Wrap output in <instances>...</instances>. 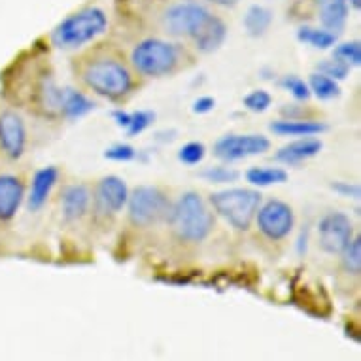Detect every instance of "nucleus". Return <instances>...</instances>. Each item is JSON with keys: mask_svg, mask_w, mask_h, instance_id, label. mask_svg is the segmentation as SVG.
I'll list each match as a JSON object with an SVG mask.
<instances>
[{"mask_svg": "<svg viewBox=\"0 0 361 361\" xmlns=\"http://www.w3.org/2000/svg\"><path fill=\"white\" fill-rule=\"evenodd\" d=\"M80 78L85 87L110 101H121L135 89L133 72L116 55L95 54L87 57L82 63Z\"/></svg>", "mask_w": 361, "mask_h": 361, "instance_id": "nucleus-1", "label": "nucleus"}, {"mask_svg": "<svg viewBox=\"0 0 361 361\" xmlns=\"http://www.w3.org/2000/svg\"><path fill=\"white\" fill-rule=\"evenodd\" d=\"M172 231L184 243H202L214 229V214L199 193L188 191L171 208L166 219Z\"/></svg>", "mask_w": 361, "mask_h": 361, "instance_id": "nucleus-2", "label": "nucleus"}, {"mask_svg": "<svg viewBox=\"0 0 361 361\" xmlns=\"http://www.w3.org/2000/svg\"><path fill=\"white\" fill-rule=\"evenodd\" d=\"M106 29V12L102 8L89 6L63 19L51 32V42L61 49H78L104 35Z\"/></svg>", "mask_w": 361, "mask_h": 361, "instance_id": "nucleus-3", "label": "nucleus"}, {"mask_svg": "<svg viewBox=\"0 0 361 361\" xmlns=\"http://www.w3.org/2000/svg\"><path fill=\"white\" fill-rule=\"evenodd\" d=\"M180 61H182V49L176 44L161 38L140 40L130 51V63L135 71L149 78L169 76L180 66Z\"/></svg>", "mask_w": 361, "mask_h": 361, "instance_id": "nucleus-4", "label": "nucleus"}, {"mask_svg": "<svg viewBox=\"0 0 361 361\" xmlns=\"http://www.w3.org/2000/svg\"><path fill=\"white\" fill-rule=\"evenodd\" d=\"M263 195L257 190L233 188L210 195V204L237 231H248L259 210Z\"/></svg>", "mask_w": 361, "mask_h": 361, "instance_id": "nucleus-5", "label": "nucleus"}, {"mask_svg": "<svg viewBox=\"0 0 361 361\" xmlns=\"http://www.w3.org/2000/svg\"><path fill=\"white\" fill-rule=\"evenodd\" d=\"M125 207L129 212L130 224L137 227H152L169 219L172 202L159 188L140 185L133 193H129Z\"/></svg>", "mask_w": 361, "mask_h": 361, "instance_id": "nucleus-6", "label": "nucleus"}, {"mask_svg": "<svg viewBox=\"0 0 361 361\" xmlns=\"http://www.w3.org/2000/svg\"><path fill=\"white\" fill-rule=\"evenodd\" d=\"M255 224H257L261 235L269 240H284L293 231L295 214L288 202L280 201V199H271L259 207L255 214Z\"/></svg>", "mask_w": 361, "mask_h": 361, "instance_id": "nucleus-7", "label": "nucleus"}, {"mask_svg": "<svg viewBox=\"0 0 361 361\" xmlns=\"http://www.w3.org/2000/svg\"><path fill=\"white\" fill-rule=\"evenodd\" d=\"M210 16H212L210 10L202 6L201 2L182 0V2H176L166 10L165 16H163V25H165L166 32H171V35L190 36L191 38Z\"/></svg>", "mask_w": 361, "mask_h": 361, "instance_id": "nucleus-8", "label": "nucleus"}, {"mask_svg": "<svg viewBox=\"0 0 361 361\" xmlns=\"http://www.w3.org/2000/svg\"><path fill=\"white\" fill-rule=\"evenodd\" d=\"M354 238V224L344 212H327L318 221V246L329 255L341 254Z\"/></svg>", "mask_w": 361, "mask_h": 361, "instance_id": "nucleus-9", "label": "nucleus"}, {"mask_svg": "<svg viewBox=\"0 0 361 361\" xmlns=\"http://www.w3.org/2000/svg\"><path fill=\"white\" fill-rule=\"evenodd\" d=\"M271 140L263 135H225L214 146V155L225 163L246 159L252 155L265 154Z\"/></svg>", "mask_w": 361, "mask_h": 361, "instance_id": "nucleus-10", "label": "nucleus"}, {"mask_svg": "<svg viewBox=\"0 0 361 361\" xmlns=\"http://www.w3.org/2000/svg\"><path fill=\"white\" fill-rule=\"evenodd\" d=\"M27 149V127L16 110L0 112V152L8 159H19Z\"/></svg>", "mask_w": 361, "mask_h": 361, "instance_id": "nucleus-11", "label": "nucleus"}, {"mask_svg": "<svg viewBox=\"0 0 361 361\" xmlns=\"http://www.w3.org/2000/svg\"><path fill=\"white\" fill-rule=\"evenodd\" d=\"M129 199V188L119 176H104L95 190L97 210L102 214L121 212Z\"/></svg>", "mask_w": 361, "mask_h": 361, "instance_id": "nucleus-12", "label": "nucleus"}, {"mask_svg": "<svg viewBox=\"0 0 361 361\" xmlns=\"http://www.w3.org/2000/svg\"><path fill=\"white\" fill-rule=\"evenodd\" d=\"M25 199V185L16 174H0V221H12Z\"/></svg>", "mask_w": 361, "mask_h": 361, "instance_id": "nucleus-13", "label": "nucleus"}, {"mask_svg": "<svg viewBox=\"0 0 361 361\" xmlns=\"http://www.w3.org/2000/svg\"><path fill=\"white\" fill-rule=\"evenodd\" d=\"M57 180H59L57 166H44V169L35 172L32 182H30L29 197H27V208L30 212H38V210L46 207Z\"/></svg>", "mask_w": 361, "mask_h": 361, "instance_id": "nucleus-14", "label": "nucleus"}, {"mask_svg": "<svg viewBox=\"0 0 361 361\" xmlns=\"http://www.w3.org/2000/svg\"><path fill=\"white\" fill-rule=\"evenodd\" d=\"M91 204V191L85 184H72L63 191L61 197V208H63V218L66 221H76L83 218Z\"/></svg>", "mask_w": 361, "mask_h": 361, "instance_id": "nucleus-15", "label": "nucleus"}, {"mask_svg": "<svg viewBox=\"0 0 361 361\" xmlns=\"http://www.w3.org/2000/svg\"><path fill=\"white\" fill-rule=\"evenodd\" d=\"M322 148H324V144L322 140L314 137H305L299 138L295 142H290L282 146V148L276 152V161L280 163H284V165H297V163H302V161H308L316 157V155L320 154Z\"/></svg>", "mask_w": 361, "mask_h": 361, "instance_id": "nucleus-16", "label": "nucleus"}, {"mask_svg": "<svg viewBox=\"0 0 361 361\" xmlns=\"http://www.w3.org/2000/svg\"><path fill=\"white\" fill-rule=\"evenodd\" d=\"M225 36H227V27L224 21L216 16H210L201 29L191 36V40L201 54H212L224 44Z\"/></svg>", "mask_w": 361, "mask_h": 361, "instance_id": "nucleus-17", "label": "nucleus"}, {"mask_svg": "<svg viewBox=\"0 0 361 361\" xmlns=\"http://www.w3.org/2000/svg\"><path fill=\"white\" fill-rule=\"evenodd\" d=\"M327 127L314 119H280L271 123V130L280 137H316Z\"/></svg>", "mask_w": 361, "mask_h": 361, "instance_id": "nucleus-18", "label": "nucleus"}, {"mask_svg": "<svg viewBox=\"0 0 361 361\" xmlns=\"http://www.w3.org/2000/svg\"><path fill=\"white\" fill-rule=\"evenodd\" d=\"M318 6H320V19L324 29L331 30L335 35L344 29L350 13L346 0H318Z\"/></svg>", "mask_w": 361, "mask_h": 361, "instance_id": "nucleus-19", "label": "nucleus"}, {"mask_svg": "<svg viewBox=\"0 0 361 361\" xmlns=\"http://www.w3.org/2000/svg\"><path fill=\"white\" fill-rule=\"evenodd\" d=\"M63 91L51 76H44L36 87V102L46 114H61V101H63Z\"/></svg>", "mask_w": 361, "mask_h": 361, "instance_id": "nucleus-20", "label": "nucleus"}, {"mask_svg": "<svg viewBox=\"0 0 361 361\" xmlns=\"http://www.w3.org/2000/svg\"><path fill=\"white\" fill-rule=\"evenodd\" d=\"M93 106H95V104L89 101L82 91H76V89H65V91H63L61 116H65V118L68 119L83 118L85 114H89L93 110Z\"/></svg>", "mask_w": 361, "mask_h": 361, "instance_id": "nucleus-21", "label": "nucleus"}, {"mask_svg": "<svg viewBox=\"0 0 361 361\" xmlns=\"http://www.w3.org/2000/svg\"><path fill=\"white\" fill-rule=\"evenodd\" d=\"M273 23V12L265 6H250L246 16H244V29L250 36L254 38H259L269 30Z\"/></svg>", "mask_w": 361, "mask_h": 361, "instance_id": "nucleus-22", "label": "nucleus"}, {"mask_svg": "<svg viewBox=\"0 0 361 361\" xmlns=\"http://www.w3.org/2000/svg\"><path fill=\"white\" fill-rule=\"evenodd\" d=\"M246 180L257 188H269L274 184H284L288 180V172L280 166H254L246 172Z\"/></svg>", "mask_w": 361, "mask_h": 361, "instance_id": "nucleus-23", "label": "nucleus"}, {"mask_svg": "<svg viewBox=\"0 0 361 361\" xmlns=\"http://www.w3.org/2000/svg\"><path fill=\"white\" fill-rule=\"evenodd\" d=\"M297 40L308 44L316 49H329L337 44V35L327 29H314V27H301L297 30Z\"/></svg>", "mask_w": 361, "mask_h": 361, "instance_id": "nucleus-24", "label": "nucleus"}, {"mask_svg": "<svg viewBox=\"0 0 361 361\" xmlns=\"http://www.w3.org/2000/svg\"><path fill=\"white\" fill-rule=\"evenodd\" d=\"M307 83L308 89H310V95H314L316 99H320V101H331V99L341 95L338 82H335L331 78L324 76L320 72H312Z\"/></svg>", "mask_w": 361, "mask_h": 361, "instance_id": "nucleus-25", "label": "nucleus"}, {"mask_svg": "<svg viewBox=\"0 0 361 361\" xmlns=\"http://www.w3.org/2000/svg\"><path fill=\"white\" fill-rule=\"evenodd\" d=\"M341 261H343V269L348 274H357L361 273V238L354 237L346 244V248L341 252Z\"/></svg>", "mask_w": 361, "mask_h": 361, "instance_id": "nucleus-26", "label": "nucleus"}, {"mask_svg": "<svg viewBox=\"0 0 361 361\" xmlns=\"http://www.w3.org/2000/svg\"><path fill=\"white\" fill-rule=\"evenodd\" d=\"M333 57L338 61H343L344 65L360 66L361 65V44L357 40L354 42H344V44H338L335 48V54Z\"/></svg>", "mask_w": 361, "mask_h": 361, "instance_id": "nucleus-27", "label": "nucleus"}, {"mask_svg": "<svg viewBox=\"0 0 361 361\" xmlns=\"http://www.w3.org/2000/svg\"><path fill=\"white\" fill-rule=\"evenodd\" d=\"M280 87L286 89L295 101H308L310 99V89H308V83L302 80V78L295 76V74H288V76H282L280 80Z\"/></svg>", "mask_w": 361, "mask_h": 361, "instance_id": "nucleus-28", "label": "nucleus"}, {"mask_svg": "<svg viewBox=\"0 0 361 361\" xmlns=\"http://www.w3.org/2000/svg\"><path fill=\"white\" fill-rule=\"evenodd\" d=\"M201 176L212 184H231L238 180V171L231 166H208L207 171L201 172Z\"/></svg>", "mask_w": 361, "mask_h": 361, "instance_id": "nucleus-29", "label": "nucleus"}, {"mask_svg": "<svg viewBox=\"0 0 361 361\" xmlns=\"http://www.w3.org/2000/svg\"><path fill=\"white\" fill-rule=\"evenodd\" d=\"M316 72H320L324 76L331 78L335 82H341V80H346V76L350 74V66L344 65L343 61H338L333 57V59L320 61L318 66H316Z\"/></svg>", "mask_w": 361, "mask_h": 361, "instance_id": "nucleus-30", "label": "nucleus"}, {"mask_svg": "<svg viewBox=\"0 0 361 361\" xmlns=\"http://www.w3.org/2000/svg\"><path fill=\"white\" fill-rule=\"evenodd\" d=\"M243 102L250 112L261 114L267 112L269 106L273 104V97H271V93H267L265 89H254V91H250L248 95L244 97Z\"/></svg>", "mask_w": 361, "mask_h": 361, "instance_id": "nucleus-31", "label": "nucleus"}, {"mask_svg": "<svg viewBox=\"0 0 361 361\" xmlns=\"http://www.w3.org/2000/svg\"><path fill=\"white\" fill-rule=\"evenodd\" d=\"M204 157H207V146L202 142H188L178 152V159L190 166L202 163Z\"/></svg>", "mask_w": 361, "mask_h": 361, "instance_id": "nucleus-32", "label": "nucleus"}, {"mask_svg": "<svg viewBox=\"0 0 361 361\" xmlns=\"http://www.w3.org/2000/svg\"><path fill=\"white\" fill-rule=\"evenodd\" d=\"M155 114L148 110H138V112H130L129 125H127V135L129 137H137L140 133L148 129L149 125L154 123Z\"/></svg>", "mask_w": 361, "mask_h": 361, "instance_id": "nucleus-33", "label": "nucleus"}, {"mask_svg": "<svg viewBox=\"0 0 361 361\" xmlns=\"http://www.w3.org/2000/svg\"><path fill=\"white\" fill-rule=\"evenodd\" d=\"M104 157L110 161H116V163H127V161H133L137 157V149L129 146V144H116V146L104 152Z\"/></svg>", "mask_w": 361, "mask_h": 361, "instance_id": "nucleus-34", "label": "nucleus"}, {"mask_svg": "<svg viewBox=\"0 0 361 361\" xmlns=\"http://www.w3.org/2000/svg\"><path fill=\"white\" fill-rule=\"evenodd\" d=\"M331 188L343 197H352V199H357L361 193L360 185L350 184V182H335V184H331Z\"/></svg>", "mask_w": 361, "mask_h": 361, "instance_id": "nucleus-35", "label": "nucleus"}, {"mask_svg": "<svg viewBox=\"0 0 361 361\" xmlns=\"http://www.w3.org/2000/svg\"><path fill=\"white\" fill-rule=\"evenodd\" d=\"M216 108V101L212 97H199L195 102H193V112L195 114H208L212 112Z\"/></svg>", "mask_w": 361, "mask_h": 361, "instance_id": "nucleus-36", "label": "nucleus"}, {"mask_svg": "<svg viewBox=\"0 0 361 361\" xmlns=\"http://www.w3.org/2000/svg\"><path fill=\"white\" fill-rule=\"evenodd\" d=\"M114 119H116V123L119 125V127H123V129H127V125H129V119H130V114L129 112H123V110H116V112L112 114Z\"/></svg>", "mask_w": 361, "mask_h": 361, "instance_id": "nucleus-37", "label": "nucleus"}, {"mask_svg": "<svg viewBox=\"0 0 361 361\" xmlns=\"http://www.w3.org/2000/svg\"><path fill=\"white\" fill-rule=\"evenodd\" d=\"M208 2H212V4L221 8H233L238 4V0H208Z\"/></svg>", "mask_w": 361, "mask_h": 361, "instance_id": "nucleus-38", "label": "nucleus"}, {"mask_svg": "<svg viewBox=\"0 0 361 361\" xmlns=\"http://www.w3.org/2000/svg\"><path fill=\"white\" fill-rule=\"evenodd\" d=\"M348 2V6H354L355 10H360L361 8V0H346Z\"/></svg>", "mask_w": 361, "mask_h": 361, "instance_id": "nucleus-39", "label": "nucleus"}]
</instances>
